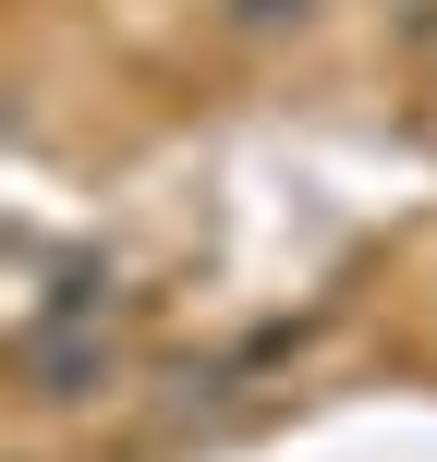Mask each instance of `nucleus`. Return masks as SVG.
I'll return each mask as SVG.
<instances>
[{"mask_svg":"<svg viewBox=\"0 0 437 462\" xmlns=\"http://www.w3.org/2000/svg\"><path fill=\"white\" fill-rule=\"evenodd\" d=\"M316 13V0H231V24H255V37H268V24H304Z\"/></svg>","mask_w":437,"mask_h":462,"instance_id":"f257e3e1","label":"nucleus"}]
</instances>
